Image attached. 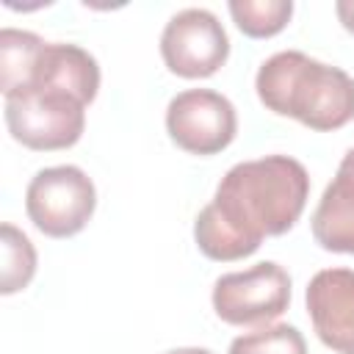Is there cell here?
Masks as SVG:
<instances>
[{
    "mask_svg": "<svg viewBox=\"0 0 354 354\" xmlns=\"http://www.w3.org/2000/svg\"><path fill=\"white\" fill-rule=\"evenodd\" d=\"M310 174L290 155L235 163L194 221V241L210 260L230 263L254 254L268 235L288 232L304 213Z\"/></svg>",
    "mask_w": 354,
    "mask_h": 354,
    "instance_id": "cell-1",
    "label": "cell"
},
{
    "mask_svg": "<svg viewBox=\"0 0 354 354\" xmlns=\"http://www.w3.org/2000/svg\"><path fill=\"white\" fill-rule=\"evenodd\" d=\"M260 102L301 122L310 130H340L354 119V77L301 50H282L266 58L254 75Z\"/></svg>",
    "mask_w": 354,
    "mask_h": 354,
    "instance_id": "cell-2",
    "label": "cell"
},
{
    "mask_svg": "<svg viewBox=\"0 0 354 354\" xmlns=\"http://www.w3.org/2000/svg\"><path fill=\"white\" fill-rule=\"evenodd\" d=\"M6 127L14 141L36 152L75 147L86 127V105L55 88H22L6 97Z\"/></svg>",
    "mask_w": 354,
    "mask_h": 354,
    "instance_id": "cell-3",
    "label": "cell"
},
{
    "mask_svg": "<svg viewBox=\"0 0 354 354\" xmlns=\"http://www.w3.org/2000/svg\"><path fill=\"white\" fill-rule=\"evenodd\" d=\"M97 188L91 177L72 163L39 169L25 191V210L33 227L50 238L77 235L94 216Z\"/></svg>",
    "mask_w": 354,
    "mask_h": 354,
    "instance_id": "cell-4",
    "label": "cell"
},
{
    "mask_svg": "<svg viewBox=\"0 0 354 354\" xmlns=\"http://www.w3.org/2000/svg\"><path fill=\"white\" fill-rule=\"evenodd\" d=\"M213 310L224 324L257 326L279 318L290 304V277L274 263L263 260L243 271L221 274L213 282Z\"/></svg>",
    "mask_w": 354,
    "mask_h": 354,
    "instance_id": "cell-5",
    "label": "cell"
},
{
    "mask_svg": "<svg viewBox=\"0 0 354 354\" xmlns=\"http://www.w3.org/2000/svg\"><path fill=\"white\" fill-rule=\"evenodd\" d=\"M160 58L180 77H210L230 58V36L213 11L183 8L163 25Z\"/></svg>",
    "mask_w": 354,
    "mask_h": 354,
    "instance_id": "cell-6",
    "label": "cell"
},
{
    "mask_svg": "<svg viewBox=\"0 0 354 354\" xmlns=\"http://www.w3.org/2000/svg\"><path fill=\"white\" fill-rule=\"evenodd\" d=\"M169 138L191 155H216L238 133L235 105L213 88H185L166 105Z\"/></svg>",
    "mask_w": 354,
    "mask_h": 354,
    "instance_id": "cell-7",
    "label": "cell"
},
{
    "mask_svg": "<svg viewBox=\"0 0 354 354\" xmlns=\"http://www.w3.org/2000/svg\"><path fill=\"white\" fill-rule=\"evenodd\" d=\"M304 301L318 340L337 354H354V271L321 268L307 282Z\"/></svg>",
    "mask_w": 354,
    "mask_h": 354,
    "instance_id": "cell-8",
    "label": "cell"
},
{
    "mask_svg": "<svg viewBox=\"0 0 354 354\" xmlns=\"http://www.w3.org/2000/svg\"><path fill=\"white\" fill-rule=\"evenodd\" d=\"M310 230L321 249L354 254V149L343 155L337 174L324 188L313 210Z\"/></svg>",
    "mask_w": 354,
    "mask_h": 354,
    "instance_id": "cell-9",
    "label": "cell"
},
{
    "mask_svg": "<svg viewBox=\"0 0 354 354\" xmlns=\"http://www.w3.org/2000/svg\"><path fill=\"white\" fill-rule=\"evenodd\" d=\"M25 88H55L88 105L100 91L97 58L72 41H47L39 53L33 77Z\"/></svg>",
    "mask_w": 354,
    "mask_h": 354,
    "instance_id": "cell-10",
    "label": "cell"
},
{
    "mask_svg": "<svg viewBox=\"0 0 354 354\" xmlns=\"http://www.w3.org/2000/svg\"><path fill=\"white\" fill-rule=\"evenodd\" d=\"M44 44L47 41L33 30H19V28L0 30V91L6 97L22 91L30 83Z\"/></svg>",
    "mask_w": 354,
    "mask_h": 354,
    "instance_id": "cell-11",
    "label": "cell"
},
{
    "mask_svg": "<svg viewBox=\"0 0 354 354\" xmlns=\"http://www.w3.org/2000/svg\"><path fill=\"white\" fill-rule=\"evenodd\" d=\"M0 252H3L0 293L11 296V293H17V290L30 285V279L36 274V249H33L30 238L19 227L6 221L0 227Z\"/></svg>",
    "mask_w": 354,
    "mask_h": 354,
    "instance_id": "cell-12",
    "label": "cell"
},
{
    "mask_svg": "<svg viewBox=\"0 0 354 354\" xmlns=\"http://www.w3.org/2000/svg\"><path fill=\"white\" fill-rule=\"evenodd\" d=\"M227 8L238 30L252 39L277 36L293 17L290 0H230Z\"/></svg>",
    "mask_w": 354,
    "mask_h": 354,
    "instance_id": "cell-13",
    "label": "cell"
},
{
    "mask_svg": "<svg viewBox=\"0 0 354 354\" xmlns=\"http://www.w3.org/2000/svg\"><path fill=\"white\" fill-rule=\"evenodd\" d=\"M230 354H307V340L293 324H266L238 335L230 343Z\"/></svg>",
    "mask_w": 354,
    "mask_h": 354,
    "instance_id": "cell-14",
    "label": "cell"
},
{
    "mask_svg": "<svg viewBox=\"0 0 354 354\" xmlns=\"http://www.w3.org/2000/svg\"><path fill=\"white\" fill-rule=\"evenodd\" d=\"M335 14H337L340 25H343L348 33H354V0H337V3H335Z\"/></svg>",
    "mask_w": 354,
    "mask_h": 354,
    "instance_id": "cell-15",
    "label": "cell"
},
{
    "mask_svg": "<svg viewBox=\"0 0 354 354\" xmlns=\"http://www.w3.org/2000/svg\"><path fill=\"white\" fill-rule=\"evenodd\" d=\"M166 354H213L210 348H199V346H183V348H171Z\"/></svg>",
    "mask_w": 354,
    "mask_h": 354,
    "instance_id": "cell-16",
    "label": "cell"
}]
</instances>
